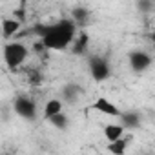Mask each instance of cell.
<instances>
[{"label":"cell","instance_id":"13","mask_svg":"<svg viewBox=\"0 0 155 155\" xmlns=\"http://www.w3.org/2000/svg\"><path fill=\"white\" fill-rule=\"evenodd\" d=\"M126 128H139L140 126V117H139V113H135V111H122V115H120V119H119Z\"/></svg>","mask_w":155,"mask_h":155},{"label":"cell","instance_id":"7","mask_svg":"<svg viewBox=\"0 0 155 155\" xmlns=\"http://www.w3.org/2000/svg\"><path fill=\"white\" fill-rule=\"evenodd\" d=\"M124 133H126V126H124L120 120H119V122H108V124H104V128H102V135H104V139H106L108 142L124 137Z\"/></svg>","mask_w":155,"mask_h":155},{"label":"cell","instance_id":"17","mask_svg":"<svg viewBox=\"0 0 155 155\" xmlns=\"http://www.w3.org/2000/svg\"><path fill=\"white\" fill-rule=\"evenodd\" d=\"M150 40H151V44L155 46V29H153V31L150 33Z\"/></svg>","mask_w":155,"mask_h":155},{"label":"cell","instance_id":"15","mask_svg":"<svg viewBox=\"0 0 155 155\" xmlns=\"http://www.w3.org/2000/svg\"><path fill=\"white\" fill-rule=\"evenodd\" d=\"M26 81L31 86H38V84H42V73L38 69L29 68V69H26Z\"/></svg>","mask_w":155,"mask_h":155},{"label":"cell","instance_id":"16","mask_svg":"<svg viewBox=\"0 0 155 155\" xmlns=\"http://www.w3.org/2000/svg\"><path fill=\"white\" fill-rule=\"evenodd\" d=\"M48 122H51L55 128H58V130H66L68 128V117H66V113L64 111H60L58 115H55V117H51Z\"/></svg>","mask_w":155,"mask_h":155},{"label":"cell","instance_id":"4","mask_svg":"<svg viewBox=\"0 0 155 155\" xmlns=\"http://www.w3.org/2000/svg\"><path fill=\"white\" fill-rule=\"evenodd\" d=\"M90 75H91V79L95 82H104L106 79H110V75H111V66L110 62L101 57V55H95L90 58Z\"/></svg>","mask_w":155,"mask_h":155},{"label":"cell","instance_id":"11","mask_svg":"<svg viewBox=\"0 0 155 155\" xmlns=\"http://www.w3.org/2000/svg\"><path fill=\"white\" fill-rule=\"evenodd\" d=\"M131 139H133V137L124 135V137H120V139H117V140L108 142V151H111V153H115V155H122V153L128 150V142H130Z\"/></svg>","mask_w":155,"mask_h":155},{"label":"cell","instance_id":"12","mask_svg":"<svg viewBox=\"0 0 155 155\" xmlns=\"http://www.w3.org/2000/svg\"><path fill=\"white\" fill-rule=\"evenodd\" d=\"M71 18L75 20V24L79 26V28H84L90 22V11L86 8H75L71 11Z\"/></svg>","mask_w":155,"mask_h":155},{"label":"cell","instance_id":"8","mask_svg":"<svg viewBox=\"0 0 155 155\" xmlns=\"http://www.w3.org/2000/svg\"><path fill=\"white\" fill-rule=\"evenodd\" d=\"M60 111H64V101L62 99H48L46 101V104H44V119L46 120H49L51 117H55V115H58Z\"/></svg>","mask_w":155,"mask_h":155},{"label":"cell","instance_id":"18","mask_svg":"<svg viewBox=\"0 0 155 155\" xmlns=\"http://www.w3.org/2000/svg\"><path fill=\"white\" fill-rule=\"evenodd\" d=\"M153 8H155V0H153Z\"/></svg>","mask_w":155,"mask_h":155},{"label":"cell","instance_id":"6","mask_svg":"<svg viewBox=\"0 0 155 155\" xmlns=\"http://www.w3.org/2000/svg\"><path fill=\"white\" fill-rule=\"evenodd\" d=\"M151 62H153L151 55L146 53L144 49H135V51L130 53V68L135 73H142V71L150 69L151 68Z\"/></svg>","mask_w":155,"mask_h":155},{"label":"cell","instance_id":"2","mask_svg":"<svg viewBox=\"0 0 155 155\" xmlns=\"http://www.w3.org/2000/svg\"><path fill=\"white\" fill-rule=\"evenodd\" d=\"M29 49L24 42L18 40H6L4 44V62L8 66V69L17 71L18 68H22L28 60Z\"/></svg>","mask_w":155,"mask_h":155},{"label":"cell","instance_id":"14","mask_svg":"<svg viewBox=\"0 0 155 155\" xmlns=\"http://www.w3.org/2000/svg\"><path fill=\"white\" fill-rule=\"evenodd\" d=\"M88 42H90V37H88V33H84V31H81L79 35H77V38H75V42H73V51L77 53V55H81V53H84V49H86V46H88Z\"/></svg>","mask_w":155,"mask_h":155},{"label":"cell","instance_id":"3","mask_svg":"<svg viewBox=\"0 0 155 155\" xmlns=\"http://www.w3.org/2000/svg\"><path fill=\"white\" fill-rule=\"evenodd\" d=\"M13 111L24 120H35L38 110H37V102L29 95H17L13 101Z\"/></svg>","mask_w":155,"mask_h":155},{"label":"cell","instance_id":"10","mask_svg":"<svg viewBox=\"0 0 155 155\" xmlns=\"http://www.w3.org/2000/svg\"><path fill=\"white\" fill-rule=\"evenodd\" d=\"M81 93H82V88H81L79 84L69 82V84H66V86L62 88V101L73 102V101H77V99L81 97Z\"/></svg>","mask_w":155,"mask_h":155},{"label":"cell","instance_id":"1","mask_svg":"<svg viewBox=\"0 0 155 155\" xmlns=\"http://www.w3.org/2000/svg\"><path fill=\"white\" fill-rule=\"evenodd\" d=\"M79 26L75 24L73 18H60L51 24L37 26L35 31L40 38V44L44 49L49 51H66L73 46L77 35H79Z\"/></svg>","mask_w":155,"mask_h":155},{"label":"cell","instance_id":"5","mask_svg":"<svg viewBox=\"0 0 155 155\" xmlns=\"http://www.w3.org/2000/svg\"><path fill=\"white\" fill-rule=\"evenodd\" d=\"M90 110L102 113V115H108V117H113V119H120V115H122V110L115 102H111L108 97H99L95 102L90 104Z\"/></svg>","mask_w":155,"mask_h":155},{"label":"cell","instance_id":"9","mask_svg":"<svg viewBox=\"0 0 155 155\" xmlns=\"http://www.w3.org/2000/svg\"><path fill=\"white\" fill-rule=\"evenodd\" d=\"M20 22L13 17V18H4L2 20V35H4V38L6 40H9L11 37H15L18 31H20Z\"/></svg>","mask_w":155,"mask_h":155}]
</instances>
